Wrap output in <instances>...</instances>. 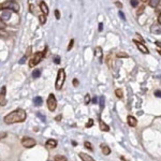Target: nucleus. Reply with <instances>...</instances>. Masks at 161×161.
Segmentation results:
<instances>
[{
  "instance_id": "f257e3e1",
  "label": "nucleus",
  "mask_w": 161,
  "mask_h": 161,
  "mask_svg": "<svg viewBox=\"0 0 161 161\" xmlns=\"http://www.w3.org/2000/svg\"><path fill=\"white\" fill-rule=\"evenodd\" d=\"M27 114L26 111H24L23 109H17L12 111L11 113H9L7 116H4V123L8 125H12V124H16V123H23L26 120Z\"/></svg>"
},
{
  "instance_id": "f03ea898",
  "label": "nucleus",
  "mask_w": 161,
  "mask_h": 161,
  "mask_svg": "<svg viewBox=\"0 0 161 161\" xmlns=\"http://www.w3.org/2000/svg\"><path fill=\"white\" fill-rule=\"evenodd\" d=\"M3 10H10L14 11V12H18L19 11V4L16 1H13V0H7L6 2L0 4V11Z\"/></svg>"
},
{
  "instance_id": "7ed1b4c3",
  "label": "nucleus",
  "mask_w": 161,
  "mask_h": 161,
  "mask_svg": "<svg viewBox=\"0 0 161 161\" xmlns=\"http://www.w3.org/2000/svg\"><path fill=\"white\" fill-rule=\"evenodd\" d=\"M65 80H66V72H65V69H59L58 73H57L56 83H55L56 90H60L62 88L63 84H65Z\"/></svg>"
},
{
  "instance_id": "20e7f679",
  "label": "nucleus",
  "mask_w": 161,
  "mask_h": 161,
  "mask_svg": "<svg viewBox=\"0 0 161 161\" xmlns=\"http://www.w3.org/2000/svg\"><path fill=\"white\" fill-rule=\"evenodd\" d=\"M44 56H45V51H43V52H37L35 55L32 56L30 61H29V67H30V68H33L35 66H37L38 63L41 62V60H43Z\"/></svg>"
},
{
  "instance_id": "39448f33",
  "label": "nucleus",
  "mask_w": 161,
  "mask_h": 161,
  "mask_svg": "<svg viewBox=\"0 0 161 161\" xmlns=\"http://www.w3.org/2000/svg\"><path fill=\"white\" fill-rule=\"evenodd\" d=\"M21 143H22V145L25 147V148H31V147L35 146L37 142H35V139H32V137H24L23 139H22Z\"/></svg>"
},
{
  "instance_id": "423d86ee",
  "label": "nucleus",
  "mask_w": 161,
  "mask_h": 161,
  "mask_svg": "<svg viewBox=\"0 0 161 161\" xmlns=\"http://www.w3.org/2000/svg\"><path fill=\"white\" fill-rule=\"evenodd\" d=\"M47 108H49V111H55L57 108V100L55 98V96L51 94L49 96V98H47Z\"/></svg>"
},
{
  "instance_id": "0eeeda50",
  "label": "nucleus",
  "mask_w": 161,
  "mask_h": 161,
  "mask_svg": "<svg viewBox=\"0 0 161 161\" xmlns=\"http://www.w3.org/2000/svg\"><path fill=\"white\" fill-rule=\"evenodd\" d=\"M7 104V86L3 85L0 89V106Z\"/></svg>"
},
{
  "instance_id": "6e6552de",
  "label": "nucleus",
  "mask_w": 161,
  "mask_h": 161,
  "mask_svg": "<svg viewBox=\"0 0 161 161\" xmlns=\"http://www.w3.org/2000/svg\"><path fill=\"white\" fill-rule=\"evenodd\" d=\"M133 43H135V45H137V47L139 49H140V52H142L143 54H149V51H148V49L146 47V45H144L143 43L139 42V41H137V40H133Z\"/></svg>"
},
{
  "instance_id": "1a4fd4ad",
  "label": "nucleus",
  "mask_w": 161,
  "mask_h": 161,
  "mask_svg": "<svg viewBox=\"0 0 161 161\" xmlns=\"http://www.w3.org/2000/svg\"><path fill=\"white\" fill-rule=\"evenodd\" d=\"M151 32L154 35H161V25L159 23H155L151 25Z\"/></svg>"
},
{
  "instance_id": "9d476101",
  "label": "nucleus",
  "mask_w": 161,
  "mask_h": 161,
  "mask_svg": "<svg viewBox=\"0 0 161 161\" xmlns=\"http://www.w3.org/2000/svg\"><path fill=\"white\" fill-rule=\"evenodd\" d=\"M127 123H128V125L130 127H135L137 125V120L134 116L128 115V117H127Z\"/></svg>"
},
{
  "instance_id": "9b49d317",
  "label": "nucleus",
  "mask_w": 161,
  "mask_h": 161,
  "mask_svg": "<svg viewBox=\"0 0 161 161\" xmlns=\"http://www.w3.org/2000/svg\"><path fill=\"white\" fill-rule=\"evenodd\" d=\"M99 126H100V130L101 131H104V132H109L110 131V126L106 125L102 119H99Z\"/></svg>"
},
{
  "instance_id": "f8f14e48",
  "label": "nucleus",
  "mask_w": 161,
  "mask_h": 161,
  "mask_svg": "<svg viewBox=\"0 0 161 161\" xmlns=\"http://www.w3.org/2000/svg\"><path fill=\"white\" fill-rule=\"evenodd\" d=\"M40 10H41V12H42L44 15H47L49 13V8H47V6H46V3L44 1H41V2H40Z\"/></svg>"
},
{
  "instance_id": "ddd939ff",
  "label": "nucleus",
  "mask_w": 161,
  "mask_h": 161,
  "mask_svg": "<svg viewBox=\"0 0 161 161\" xmlns=\"http://www.w3.org/2000/svg\"><path fill=\"white\" fill-rule=\"evenodd\" d=\"M100 147H101V151H102V153H103L104 156H109V155L111 154V148H110L106 144H101Z\"/></svg>"
},
{
  "instance_id": "4468645a",
  "label": "nucleus",
  "mask_w": 161,
  "mask_h": 161,
  "mask_svg": "<svg viewBox=\"0 0 161 161\" xmlns=\"http://www.w3.org/2000/svg\"><path fill=\"white\" fill-rule=\"evenodd\" d=\"M0 18H1L3 22L7 21V19H10L11 18V11L10 10H3V12H2V14H1Z\"/></svg>"
},
{
  "instance_id": "2eb2a0df",
  "label": "nucleus",
  "mask_w": 161,
  "mask_h": 161,
  "mask_svg": "<svg viewBox=\"0 0 161 161\" xmlns=\"http://www.w3.org/2000/svg\"><path fill=\"white\" fill-rule=\"evenodd\" d=\"M78 157H80L83 161H95L94 158L90 157V156L87 154H84V153H80V154H78Z\"/></svg>"
},
{
  "instance_id": "dca6fc26",
  "label": "nucleus",
  "mask_w": 161,
  "mask_h": 161,
  "mask_svg": "<svg viewBox=\"0 0 161 161\" xmlns=\"http://www.w3.org/2000/svg\"><path fill=\"white\" fill-rule=\"evenodd\" d=\"M46 146L49 147V148H55L57 146V141L54 140V139H49V140L46 141Z\"/></svg>"
},
{
  "instance_id": "f3484780",
  "label": "nucleus",
  "mask_w": 161,
  "mask_h": 161,
  "mask_svg": "<svg viewBox=\"0 0 161 161\" xmlns=\"http://www.w3.org/2000/svg\"><path fill=\"white\" fill-rule=\"evenodd\" d=\"M95 56H97L99 59H102V49L100 46H97L95 49Z\"/></svg>"
},
{
  "instance_id": "a211bd4d",
  "label": "nucleus",
  "mask_w": 161,
  "mask_h": 161,
  "mask_svg": "<svg viewBox=\"0 0 161 161\" xmlns=\"http://www.w3.org/2000/svg\"><path fill=\"white\" fill-rule=\"evenodd\" d=\"M43 103V99L41 98V97H35V99H33V104L35 105V106H41Z\"/></svg>"
},
{
  "instance_id": "6ab92c4d",
  "label": "nucleus",
  "mask_w": 161,
  "mask_h": 161,
  "mask_svg": "<svg viewBox=\"0 0 161 161\" xmlns=\"http://www.w3.org/2000/svg\"><path fill=\"white\" fill-rule=\"evenodd\" d=\"M160 1L161 0H148V4L151 8H157L160 4Z\"/></svg>"
},
{
  "instance_id": "aec40b11",
  "label": "nucleus",
  "mask_w": 161,
  "mask_h": 161,
  "mask_svg": "<svg viewBox=\"0 0 161 161\" xmlns=\"http://www.w3.org/2000/svg\"><path fill=\"white\" fill-rule=\"evenodd\" d=\"M32 76L35 77V78H39V77L41 76V70L40 69H35L33 72H32Z\"/></svg>"
},
{
  "instance_id": "412c9836",
  "label": "nucleus",
  "mask_w": 161,
  "mask_h": 161,
  "mask_svg": "<svg viewBox=\"0 0 161 161\" xmlns=\"http://www.w3.org/2000/svg\"><path fill=\"white\" fill-rule=\"evenodd\" d=\"M115 95H116V97L118 99H123V97H124V92H123V90L121 89H116L115 90Z\"/></svg>"
},
{
  "instance_id": "4be33fe9",
  "label": "nucleus",
  "mask_w": 161,
  "mask_h": 161,
  "mask_svg": "<svg viewBox=\"0 0 161 161\" xmlns=\"http://www.w3.org/2000/svg\"><path fill=\"white\" fill-rule=\"evenodd\" d=\"M54 160H55V161H67L68 159H67V157H65V156H61V155H57V156H55Z\"/></svg>"
},
{
  "instance_id": "5701e85b",
  "label": "nucleus",
  "mask_w": 161,
  "mask_h": 161,
  "mask_svg": "<svg viewBox=\"0 0 161 161\" xmlns=\"http://www.w3.org/2000/svg\"><path fill=\"white\" fill-rule=\"evenodd\" d=\"M84 146L87 148L88 151H94V148H92V145H91V143H90V142H88V141H85V142H84Z\"/></svg>"
},
{
  "instance_id": "b1692460",
  "label": "nucleus",
  "mask_w": 161,
  "mask_h": 161,
  "mask_svg": "<svg viewBox=\"0 0 161 161\" xmlns=\"http://www.w3.org/2000/svg\"><path fill=\"white\" fill-rule=\"evenodd\" d=\"M39 19H40V24H45L46 23V15L42 14V15H40L39 16Z\"/></svg>"
},
{
  "instance_id": "393cba45",
  "label": "nucleus",
  "mask_w": 161,
  "mask_h": 161,
  "mask_svg": "<svg viewBox=\"0 0 161 161\" xmlns=\"http://www.w3.org/2000/svg\"><path fill=\"white\" fill-rule=\"evenodd\" d=\"M116 56L118 57V58H128V54H126V53L124 52H120V53H117V55Z\"/></svg>"
},
{
  "instance_id": "a878e982",
  "label": "nucleus",
  "mask_w": 161,
  "mask_h": 161,
  "mask_svg": "<svg viewBox=\"0 0 161 161\" xmlns=\"http://www.w3.org/2000/svg\"><path fill=\"white\" fill-rule=\"evenodd\" d=\"M92 126H94V119L89 118L88 119L87 124H86V128H91Z\"/></svg>"
},
{
  "instance_id": "bb28decb",
  "label": "nucleus",
  "mask_w": 161,
  "mask_h": 161,
  "mask_svg": "<svg viewBox=\"0 0 161 161\" xmlns=\"http://www.w3.org/2000/svg\"><path fill=\"white\" fill-rule=\"evenodd\" d=\"M84 102H85V104H89L90 103V95H86L85 96V98H84Z\"/></svg>"
},
{
  "instance_id": "cd10ccee",
  "label": "nucleus",
  "mask_w": 161,
  "mask_h": 161,
  "mask_svg": "<svg viewBox=\"0 0 161 161\" xmlns=\"http://www.w3.org/2000/svg\"><path fill=\"white\" fill-rule=\"evenodd\" d=\"M100 109H104V97H100Z\"/></svg>"
},
{
  "instance_id": "c85d7f7f",
  "label": "nucleus",
  "mask_w": 161,
  "mask_h": 161,
  "mask_svg": "<svg viewBox=\"0 0 161 161\" xmlns=\"http://www.w3.org/2000/svg\"><path fill=\"white\" fill-rule=\"evenodd\" d=\"M130 2H131V6H132L133 8H137V6H139V1H137V0H131Z\"/></svg>"
},
{
  "instance_id": "c756f323",
  "label": "nucleus",
  "mask_w": 161,
  "mask_h": 161,
  "mask_svg": "<svg viewBox=\"0 0 161 161\" xmlns=\"http://www.w3.org/2000/svg\"><path fill=\"white\" fill-rule=\"evenodd\" d=\"M73 44H74V40L73 39H71L70 40V44H69V45H68V51H70L71 49H72V47H73Z\"/></svg>"
},
{
  "instance_id": "7c9ffc66",
  "label": "nucleus",
  "mask_w": 161,
  "mask_h": 161,
  "mask_svg": "<svg viewBox=\"0 0 161 161\" xmlns=\"http://www.w3.org/2000/svg\"><path fill=\"white\" fill-rule=\"evenodd\" d=\"M6 26H7V25H6V23H4V22L2 21L1 18H0V29H4V28H6Z\"/></svg>"
},
{
  "instance_id": "2f4dec72",
  "label": "nucleus",
  "mask_w": 161,
  "mask_h": 161,
  "mask_svg": "<svg viewBox=\"0 0 161 161\" xmlns=\"http://www.w3.org/2000/svg\"><path fill=\"white\" fill-rule=\"evenodd\" d=\"M154 95L156 97H158V98H161V90H155Z\"/></svg>"
},
{
  "instance_id": "473e14b6",
  "label": "nucleus",
  "mask_w": 161,
  "mask_h": 161,
  "mask_svg": "<svg viewBox=\"0 0 161 161\" xmlns=\"http://www.w3.org/2000/svg\"><path fill=\"white\" fill-rule=\"evenodd\" d=\"M26 59H27V56H24V57H22V59L18 61V63L19 65H23V63H25V61H26Z\"/></svg>"
},
{
  "instance_id": "72a5a7b5",
  "label": "nucleus",
  "mask_w": 161,
  "mask_h": 161,
  "mask_svg": "<svg viewBox=\"0 0 161 161\" xmlns=\"http://www.w3.org/2000/svg\"><path fill=\"white\" fill-rule=\"evenodd\" d=\"M55 17H56V19H60V13L58 10H55Z\"/></svg>"
},
{
  "instance_id": "f704fd0d",
  "label": "nucleus",
  "mask_w": 161,
  "mask_h": 161,
  "mask_svg": "<svg viewBox=\"0 0 161 161\" xmlns=\"http://www.w3.org/2000/svg\"><path fill=\"white\" fill-rule=\"evenodd\" d=\"M119 16H120V18H121V19H123V21H126V17H125V14H124L123 12H121V11H119Z\"/></svg>"
},
{
  "instance_id": "c9c22d12",
  "label": "nucleus",
  "mask_w": 161,
  "mask_h": 161,
  "mask_svg": "<svg viewBox=\"0 0 161 161\" xmlns=\"http://www.w3.org/2000/svg\"><path fill=\"white\" fill-rule=\"evenodd\" d=\"M55 61H54V62L56 63V65H58V63H60V61H61V60H60V57H58V56H56L55 57Z\"/></svg>"
},
{
  "instance_id": "e433bc0d",
  "label": "nucleus",
  "mask_w": 161,
  "mask_h": 161,
  "mask_svg": "<svg viewBox=\"0 0 161 161\" xmlns=\"http://www.w3.org/2000/svg\"><path fill=\"white\" fill-rule=\"evenodd\" d=\"M37 115H38L39 117H40V118L42 119L43 121H45V116H44V115H42V114H40V113H38V114H37Z\"/></svg>"
},
{
  "instance_id": "4c0bfd02",
  "label": "nucleus",
  "mask_w": 161,
  "mask_h": 161,
  "mask_svg": "<svg viewBox=\"0 0 161 161\" xmlns=\"http://www.w3.org/2000/svg\"><path fill=\"white\" fill-rule=\"evenodd\" d=\"M102 29H103V24H102V23H100V24H99V28H98V30L100 32L102 31Z\"/></svg>"
},
{
  "instance_id": "58836bf2",
  "label": "nucleus",
  "mask_w": 161,
  "mask_h": 161,
  "mask_svg": "<svg viewBox=\"0 0 161 161\" xmlns=\"http://www.w3.org/2000/svg\"><path fill=\"white\" fill-rule=\"evenodd\" d=\"M7 137V133L3 132V133H0V139H3V137Z\"/></svg>"
},
{
  "instance_id": "ea45409f",
  "label": "nucleus",
  "mask_w": 161,
  "mask_h": 161,
  "mask_svg": "<svg viewBox=\"0 0 161 161\" xmlns=\"http://www.w3.org/2000/svg\"><path fill=\"white\" fill-rule=\"evenodd\" d=\"M73 85L74 86H77V85H78V80H77L76 78H74L73 80Z\"/></svg>"
},
{
  "instance_id": "a19ab883",
  "label": "nucleus",
  "mask_w": 161,
  "mask_h": 161,
  "mask_svg": "<svg viewBox=\"0 0 161 161\" xmlns=\"http://www.w3.org/2000/svg\"><path fill=\"white\" fill-rule=\"evenodd\" d=\"M61 118H62V116H61V115H58V116H56V117H55V119H56L57 121H59Z\"/></svg>"
},
{
  "instance_id": "79ce46f5",
  "label": "nucleus",
  "mask_w": 161,
  "mask_h": 161,
  "mask_svg": "<svg viewBox=\"0 0 161 161\" xmlns=\"http://www.w3.org/2000/svg\"><path fill=\"white\" fill-rule=\"evenodd\" d=\"M155 44H156L158 47H161V42H159V41H156V42H155Z\"/></svg>"
},
{
  "instance_id": "37998d69",
  "label": "nucleus",
  "mask_w": 161,
  "mask_h": 161,
  "mask_svg": "<svg viewBox=\"0 0 161 161\" xmlns=\"http://www.w3.org/2000/svg\"><path fill=\"white\" fill-rule=\"evenodd\" d=\"M158 23L161 25V13H160V15H159V17H158Z\"/></svg>"
},
{
  "instance_id": "c03bdc74",
  "label": "nucleus",
  "mask_w": 161,
  "mask_h": 161,
  "mask_svg": "<svg viewBox=\"0 0 161 161\" xmlns=\"http://www.w3.org/2000/svg\"><path fill=\"white\" fill-rule=\"evenodd\" d=\"M97 101H98V99L96 98V97H95L94 99H92V102H94V104H95V103H97Z\"/></svg>"
},
{
  "instance_id": "a18cd8bd",
  "label": "nucleus",
  "mask_w": 161,
  "mask_h": 161,
  "mask_svg": "<svg viewBox=\"0 0 161 161\" xmlns=\"http://www.w3.org/2000/svg\"><path fill=\"white\" fill-rule=\"evenodd\" d=\"M116 4H117V6H118V7H120V8L123 7V4H121V3H119V2H116Z\"/></svg>"
},
{
  "instance_id": "49530a36",
  "label": "nucleus",
  "mask_w": 161,
  "mask_h": 161,
  "mask_svg": "<svg viewBox=\"0 0 161 161\" xmlns=\"http://www.w3.org/2000/svg\"><path fill=\"white\" fill-rule=\"evenodd\" d=\"M72 145H73V146H76V142H74L73 141V142H72Z\"/></svg>"
},
{
  "instance_id": "de8ad7c7",
  "label": "nucleus",
  "mask_w": 161,
  "mask_h": 161,
  "mask_svg": "<svg viewBox=\"0 0 161 161\" xmlns=\"http://www.w3.org/2000/svg\"><path fill=\"white\" fill-rule=\"evenodd\" d=\"M157 52H158V53H159V55H161V49H158Z\"/></svg>"
},
{
  "instance_id": "09e8293b",
  "label": "nucleus",
  "mask_w": 161,
  "mask_h": 161,
  "mask_svg": "<svg viewBox=\"0 0 161 161\" xmlns=\"http://www.w3.org/2000/svg\"><path fill=\"white\" fill-rule=\"evenodd\" d=\"M143 1H146V0H143Z\"/></svg>"
}]
</instances>
